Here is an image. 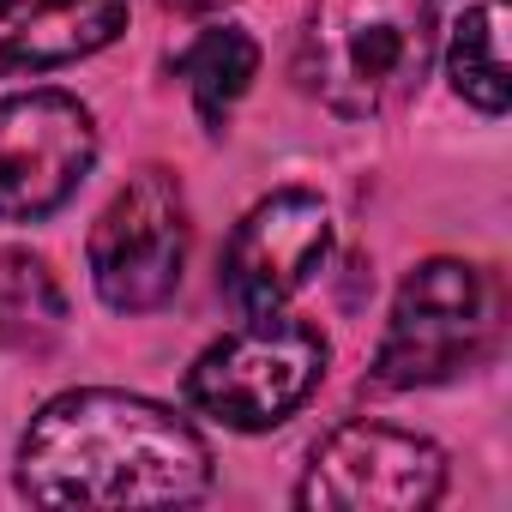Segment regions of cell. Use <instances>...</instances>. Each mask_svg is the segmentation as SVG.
Listing matches in <instances>:
<instances>
[{
  "mask_svg": "<svg viewBox=\"0 0 512 512\" xmlns=\"http://www.w3.org/2000/svg\"><path fill=\"white\" fill-rule=\"evenodd\" d=\"M211 488V446L133 392H61L19 440V494L37 506H187Z\"/></svg>",
  "mask_w": 512,
  "mask_h": 512,
  "instance_id": "6da1fadb",
  "label": "cell"
},
{
  "mask_svg": "<svg viewBox=\"0 0 512 512\" xmlns=\"http://www.w3.org/2000/svg\"><path fill=\"white\" fill-rule=\"evenodd\" d=\"M434 61V0H320L302 31L308 91L350 115H386L428 79Z\"/></svg>",
  "mask_w": 512,
  "mask_h": 512,
  "instance_id": "7a4b0ae2",
  "label": "cell"
},
{
  "mask_svg": "<svg viewBox=\"0 0 512 512\" xmlns=\"http://www.w3.org/2000/svg\"><path fill=\"white\" fill-rule=\"evenodd\" d=\"M326 338L296 314H253L187 368V404L235 434L290 422L326 380Z\"/></svg>",
  "mask_w": 512,
  "mask_h": 512,
  "instance_id": "3957f363",
  "label": "cell"
},
{
  "mask_svg": "<svg viewBox=\"0 0 512 512\" xmlns=\"http://www.w3.org/2000/svg\"><path fill=\"white\" fill-rule=\"evenodd\" d=\"M494 338V290L464 260H422L392 302L386 338L374 350V386L410 392L464 374Z\"/></svg>",
  "mask_w": 512,
  "mask_h": 512,
  "instance_id": "277c9868",
  "label": "cell"
},
{
  "mask_svg": "<svg viewBox=\"0 0 512 512\" xmlns=\"http://www.w3.org/2000/svg\"><path fill=\"white\" fill-rule=\"evenodd\" d=\"M91 284L115 314H151L187 266V199L169 169H139L91 223Z\"/></svg>",
  "mask_w": 512,
  "mask_h": 512,
  "instance_id": "5b68a950",
  "label": "cell"
},
{
  "mask_svg": "<svg viewBox=\"0 0 512 512\" xmlns=\"http://www.w3.org/2000/svg\"><path fill=\"white\" fill-rule=\"evenodd\" d=\"M446 488V452L410 428L344 422L302 470L296 506L308 512H422Z\"/></svg>",
  "mask_w": 512,
  "mask_h": 512,
  "instance_id": "8992f818",
  "label": "cell"
},
{
  "mask_svg": "<svg viewBox=\"0 0 512 512\" xmlns=\"http://www.w3.org/2000/svg\"><path fill=\"white\" fill-rule=\"evenodd\" d=\"M97 163V121L67 91H19L0 103V223L55 217Z\"/></svg>",
  "mask_w": 512,
  "mask_h": 512,
  "instance_id": "52a82bcc",
  "label": "cell"
},
{
  "mask_svg": "<svg viewBox=\"0 0 512 512\" xmlns=\"http://www.w3.org/2000/svg\"><path fill=\"white\" fill-rule=\"evenodd\" d=\"M332 253V211L320 193L284 187L260 199L223 247V296L241 320L278 314L296 290L314 284V272Z\"/></svg>",
  "mask_w": 512,
  "mask_h": 512,
  "instance_id": "ba28073f",
  "label": "cell"
},
{
  "mask_svg": "<svg viewBox=\"0 0 512 512\" xmlns=\"http://www.w3.org/2000/svg\"><path fill=\"white\" fill-rule=\"evenodd\" d=\"M121 31L127 0H0V79L85 61Z\"/></svg>",
  "mask_w": 512,
  "mask_h": 512,
  "instance_id": "9c48e42d",
  "label": "cell"
},
{
  "mask_svg": "<svg viewBox=\"0 0 512 512\" xmlns=\"http://www.w3.org/2000/svg\"><path fill=\"white\" fill-rule=\"evenodd\" d=\"M67 338V296L49 260L37 253H0V344L13 356H49Z\"/></svg>",
  "mask_w": 512,
  "mask_h": 512,
  "instance_id": "30bf717a",
  "label": "cell"
},
{
  "mask_svg": "<svg viewBox=\"0 0 512 512\" xmlns=\"http://www.w3.org/2000/svg\"><path fill=\"white\" fill-rule=\"evenodd\" d=\"M175 79H187L193 109H199V127L205 133H223L229 127V109L247 97L253 79H260V43H253L247 31H235V25H211L175 61Z\"/></svg>",
  "mask_w": 512,
  "mask_h": 512,
  "instance_id": "8fae6325",
  "label": "cell"
},
{
  "mask_svg": "<svg viewBox=\"0 0 512 512\" xmlns=\"http://www.w3.org/2000/svg\"><path fill=\"white\" fill-rule=\"evenodd\" d=\"M446 73H452V91L470 109H482V115L506 109V97H512V79H506V0H476V7H464V19L446 37Z\"/></svg>",
  "mask_w": 512,
  "mask_h": 512,
  "instance_id": "7c38bea8",
  "label": "cell"
},
{
  "mask_svg": "<svg viewBox=\"0 0 512 512\" xmlns=\"http://www.w3.org/2000/svg\"><path fill=\"white\" fill-rule=\"evenodd\" d=\"M163 7H175V13H217V7H229V0H163Z\"/></svg>",
  "mask_w": 512,
  "mask_h": 512,
  "instance_id": "4fadbf2b",
  "label": "cell"
}]
</instances>
